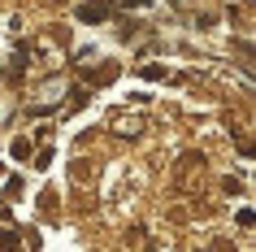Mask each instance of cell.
Instances as JSON below:
<instances>
[{"label": "cell", "mask_w": 256, "mask_h": 252, "mask_svg": "<svg viewBox=\"0 0 256 252\" xmlns=\"http://www.w3.org/2000/svg\"><path fill=\"white\" fill-rule=\"evenodd\" d=\"M82 22H100V18H104V5H82Z\"/></svg>", "instance_id": "cell-1"}, {"label": "cell", "mask_w": 256, "mask_h": 252, "mask_svg": "<svg viewBox=\"0 0 256 252\" xmlns=\"http://www.w3.org/2000/svg\"><path fill=\"white\" fill-rule=\"evenodd\" d=\"M14 157H30V144H26V139H14Z\"/></svg>", "instance_id": "cell-2"}, {"label": "cell", "mask_w": 256, "mask_h": 252, "mask_svg": "<svg viewBox=\"0 0 256 252\" xmlns=\"http://www.w3.org/2000/svg\"><path fill=\"white\" fill-rule=\"evenodd\" d=\"M0 178H4V165H0Z\"/></svg>", "instance_id": "cell-3"}]
</instances>
